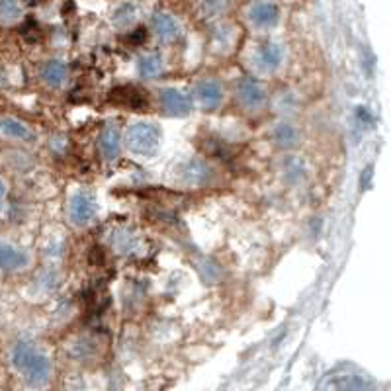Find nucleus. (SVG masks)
I'll list each match as a JSON object with an SVG mask.
<instances>
[{
	"label": "nucleus",
	"instance_id": "26",
	"mask_svg": "<svg viewBox=\"0 0 391 391\" xmlns=\"http://www.w3.org/2000/svg\"><path fill=\"white\" fill-rule=\"evenodd\" d=\"M6 86H8V77H6L4 68L0 67V88H6Z\"/></svg>",
	"mask_w": 391,
	"mask_h": 391
},
{
	"label": "nucleus",
	"instance_id": "23",
	"mask_svg": "<svg viewBox=\"0 0 391 391\" xmlns=\"http://www.w3.org/2000/svg\"><path fill=\"white\" fill-rule=\"evenodd\" d=\"M305 164L301 162V159H290V161L286 162V168H283V175L288 180H303L305 178Z\"/></svg>",
	"mask_w": 391,
	"mask_h": 391
},
{
	"label": "nucleus",
	"instance_id": "5",
	"mask_svg": "<svg viewBox=\"0 0 391 391\" xmlns=\"http://www.w3.org/2000/svg\"><path fill=\"white\" fill-rule=\"evenodd\" d=\"M283 63V47L280 43L274 41H266L253 55V67L257 68L262 75H272L278 68L282 67Z\"/></svg>",
	"mask_w": 391,
	"mask_h": 391
},
{
	"label": "nucleus",
	"instance_id": "14",
	"mask_svg": "<svg viewBox=\"0 0 391 391\" xmlns=\"http://www.w3.org/2000/svg\"><path fill=\"white\" fill-rule=\"evenodd\" d=\"M272 141H274V145L280 149H292L296 147L297 143L301 141V131H299V127H296L294 123L286 122H278L274 127H272Z\"/></svg>",
	"mask_w": 391,
	"mask_h": 391
},
{
	"label": "nucleus",
	"instance_id": "19",
	"mask_svg": "<svg viewBox=\"0 0 391 391\" xmlns=\"http://www.w3.org/2000/svg\"><path fill=\"white\" fill-rule=\"evenodd\" d=\"M274 110L282 116H292L299 110V98L290 90H283L280 94H276L274 98Z\"/></svg>",
	"mask_w": 391,
	"mask_h": 391
},
{
	"label": "nucleus",
	"instance_id": "27",
	"mask_svg": "<svg viewBox=\"0 0 391 391\" xmlns=\"http://www.w3.org/2000/svg\"><path fill=\"white\" fill-rule=\"evenodd\" d=\"M2 205H4V200L0 198V212H2Z\"/></svg>",
	"mask_w": 391,
	"mask_h": 391
},
{
	"label": "nucleus",
	"instance_id": "25",
	"mask_svg": "<svg viewBox=\"0 0 391 391\" xmlns=\"http://www.w3.org/2000/svg\"><path fill=\"white\" fill-rule=\"evenodd\" d=\"M6 192H8V184H6V180L0 176V198L4 200V196H6Z\"/></svg>",
	"mask_w": 391,
	"mask_h": 391
},
{
	"label": "nucleus",
	"instance_id": "22",
	"mask_svg": "<svg viewBox=\"0 0 391 391\" xmlns=\"http://www.w3.org/2000/svg\"><path fill=\"white\" fill-rule=\"evenodd\" d=\"M135 16H137V10H135L134 4H122L114 16H112V22H114V26L118 27H127L134 24Z\"/></svg>",
	"mask_w": 391,
	"mask_h": 391
},
{
	"label": "nucleus",
	"instance_id": "15",
	"mask_svg": "<svg viewBox=\"0 0 391 391\" xmlns=\"http://www.w3.org/2000/svg\"><path fill=\"white\" fill-rule=\"evenodd\" d=\"M110 247H112L118 255L127 257V255H131V253L137 251L139 239H137V235H135L131 229L118 227V229H114L110 233Z\"/></svg>",
	"mask_w": 391,
	"mask_h": 391
},
{
	"label": "nucleus",
	"instance_id": "24",
	"mask_svg": "<svg viewBox=\"0 0 391 391\" xmlns=\"http://www.w3.org/2000/svg\"><path fill=\"white\" fill-rule=\"evenodd\" d=\"M45 253H47V258L57 260V258L65 255V243L61 239H49L47 244H45Z\"/></svg>",
	"mask_w": 391,
	"mask_h": 391
},
{
	"label": "nucleus",
	"instance_id": "10",
	"mask_svg": "<svg viewBox=\"0 0 391 391\" xmlns=\"http://www.w3.org/2000/svg\"><path fill=\"white\" fill-rule=\"evenodd\" d=\"M249 20L253 26L260 27V29H268V27H274L278 24L280 8L272 0H258L249 10Z\"/></svg>",
	"mask_w": 391,
	"mask_h": 391
},
{
	"label": "nucleus",
	"instance_id": "2",
	"mask_svg": "<svg viewBox=\"0 0 391 391\" xmlns=\"http://www.w3.org/2000/svg\"><path fill=\"white\" fill-rule=\"evenodd\" d=\"M123 141L137 157H151L161 147V131L155 123L135 122L125 129Z\"/></svg>",
	"mask_w": 391,
	"mask_h": 391
},
{
	"label": "nucleus",
	"instance_id": "9",
	"mask_svg": "<svg viewBox=\"0 0 391 391\" xmlns=\"http://www.w3.org/2000/svg\"><path fill=\"white\" fill-rule=\"evenodd\" d=\"M31 264V257L26 249L12 243H0V270L2 272H20Z\"/></svg>",
	"mask_w": 391,
	"mask_h": 391
},
{
	"label": "nucleus",
	"instance_id": "3",
	"mask_svg": "<svg viewBox=\"0 0 391 391\" xmlns=\"http://www.w3.org/2000/svg\"><path fill=\"white\" fill-rule=\"evenodd\" d=\"M98 216V200L90 188H77L67 202V219L73 227H88Z\"/></svg>",
	"mask_w": 391,
	"mask_h": 391
},
{
	"label": "nucleus",
	"instance_id": "6",
	"mask_svg": "<svg viewBox=\"0 0 391 391\" xmlns=\"http://www.w3.org/2000/svg\"><path fill=\"white\" fill-rule=\"evenodd\" d=\"M214 176H216V171L212 168V164L200 159H192L178 166V178L186 186H207L214 180Z\"/></svg>",
	"mask_w": 391,
	"mask_h": 391
},
{
	"label": "nucleus",
	"instance_id": "1",
	"mask_svg": "<svg viewBox=\"0 0 391 391\" xmlns=\"http://www.w3.org/2000/svg\"><path fill=\"white\" fill-rule=\"evenodd\" d=\"M10 362L34 388L43 386L51 372L49 358L29 340H18L14 344L10 352Z\"/></svg>",
	"mask_w": 391,
	"mask_h": 391
},
{
	"label": "nucleus",
	"instance_id": "7",
	"mask_svg": "<svg viewBox=\"0 0 391 391\" xmlns=\"http://www.w3.org/2000/svg\"><path fill=\"white\" fill-rule=\"evenodd\" d=\"M192 100L202 110H216L223 102V86L221 82L214 79L196 82L192 90Z\"/></svg>",
	"mask_w": 391,
	"mask_h": 391
},
{
	"label": "nucleus",
	"instance_id": "18",
	"mask_svg": "<svg viewBox=\"0 0 391 391\" xmlns=\"http://www.w3.org/2000/svg\"><path fill=\"white\" fill-rule=\"evenodd\" d=\"M59 282H61L59 272H55V268H45L36 276V282L31 283V286H34V290L38 294H45L47 296V294H53L55 290L59 288Z\"/></svg>",
	"mask_w": 391,
	"mask_h": 391
},
{
	"label": "nucleus",
	"instance_id": "21",
	"mask_svg": "<svg viewBox=\"0 0 391 391\" xmlns=\"http://www.w3.org/2000/svg\"><path fill=\"white\" fill-rule=\"evenodd\" d=\"M22 16L20 0H0V20L6 24H12Z\"/></svg>",
	"mask_w": 391,
	"mask_h": 391
},
{
	"label": "nucleus",
	"instance_id": "11",
	"mask_svg": "<svg viewBox=\"0 0 391 391\" xmlns=\"http://www.w3.org/2000/svg\"><path fill=\"white\" fill-rule=\"evenodd\" d=\"M98 151L104 161H116L122 153V134L116 123H108L98 137Z\"/></svg>",
	"mask_w": 391,
	"mask_h": 391
},
{
	"label": "nucleus",
	"instance_id": "12",
	"mask_svg": "<svg viewBox=\"0 0 391 391\" xmlns=\"http://www.w3.org/2000/svg\"><path fill=\"white\" fill-rule=\"evenodd\" d=\"M151 24H153L155 36H157L162 43H173V41H176L180 36H182V26H180V22L176 20L175 16H171V14L157 12L153 16Z\"/></svg>",
	"mask_w": 391,
	"mask_h": 391
},
{
	"label": "nucleus",
	"instance_id": "13",
	"mask_svg": "<svg viewBox=\"0 0 391 391\" xmlns=\"http://www.w3.org/2000/svg\"><path fill=\"white\" fill-rule=\"evenodd\" d=\"M0 137H4L6 141L26 143V141L34 139V129L18 118L2 116L0 118Z\"/></svg>",
	"mask_w": 391,
	"mask_h": 391
},
{
	"label": "nucleus",
	"instance_id": "16",
	"mask_svg": "<svg viewBox=\"0 0 391 391\" xmlns=\"http://www.w3.org/2000/svg\"><path fill=\"white\" fill-rule=\"evenodd\" d=\"M67 65H65L63 61H57V59L47 61V63H43L40 67L41 82H43L45 86H49V88H59L63 82L67 81Z\"/></svg>",
	"mask_w": 391,
	"mask_h": 391
},
{
	"label": "nucleus",
	"instance_id": "8",
	"mask_svg": "<svg viewBox=\"0 0 391 391\" xmlns=\"http://www.w3.org/2000/svg\"><path fill=\"white\" fill-rule=\"evenodd\" d=\"M159 104H161L164 114L176 116V118L188 116L192 112V98L188 94H184L182 90H178V88H162V90H159Z\"/></svg>",
	"mask_w": 391,
	"mask_h": 391
},
{
	"label": "nucleus",
	"instance_id": "20",
	"mask_svg": "<svg viewBox=\"0 0 391 391\" xmlns=\"http://www.w3.org/2000/svg\"><path fill=\"white\" fill-rule=\"evenodd\" d=\"M112 100L114 102H120V104H123V106H145V94H141L137 88H118L114 94H112Z\"/></svg>",
	"mask_w": 391,
	"mask_h": 391
},
{
	"label": "nucleus",
	"instance_id": "17",
	"mask_svg": "<svg viewBox=\"0 0 391 391\" xmlns=\"http://www.w3.org/2000/svg\"><path fill=\"white\" fill-rule=\"evenodd\" d=\"M137 71L143 79H157L161 77L162 71H164V63H162V57L157 53L143 55L137 63Z\"/></svg>",
	"mask_w": 391,
	"mask_h": 391
},
{
	"label": "nucleus",
	"instance_id": "4",
	"mask_svg": "<svg viewBox=\"0 0 391 391\" xmlns=\"http://www.w3.org/2000/svg\"><path fill=\"white\" fill-rule=\"evenodd\" d=\"M235 98L239 102V106L251 114H257L266 106L268 96L264 92L262 84L253 79V77H243L235 84Z\"/></svg>",
	"mask_w": 391,
	"mask_h": 391
}]
</instances>
